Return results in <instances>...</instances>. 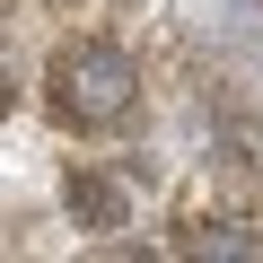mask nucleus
I'll return each mask as SVG.
<instances>
[{"label":"nucleus","mask_w":263,"mask_h":263,"mask_svg":"<svg viewBox=\"0 0 263 263\" xmlns=\"http://www.w3.org/2000/svg\"><path fill=\"white\" fill-rule=\"evenodd\" d=\"M44 9H79V0H44Z\"/></svg>","instance_id":"20e7f679"},{"label":"nucleus","mask_w":263,"mask_h":263,"mask_svg":"<svg viewBox=\"0 0 263 263\" xmlns=\"http://www.w3.org/2000/svg\"><path fill=\"white\" fill-rule=\"evenodd\" d=\"M44 97H53V114L70 132H114L132 114V97H141V70H132V53L105 44V35H70L44 62Z\"/></svg>","instance_id":"f257e3e1"},{"label":"nucleus","mask_w":263,"mask_h":263,"mask_svg":"<svg viewBox=\"0 0 263 263\" xmlns=\"http://www.w3.org/2000/svg\"><path fill=\"white\" fill-rule=\"evenodd\" d=\"M62 211H70V228H97V237L132 219L123 184H114V176H97V167H70V176H62Z\"/></svg>","instance_id":"f03ea898"},{"label":"nucleus","mask_w":263,"mask_h":263,"mask_svg":"<svg viewBox=\"0 0 263 263\" xmlns=\"http://www.w3.org/2000/svg\"><path fill=\"white\" fill-rule=\"evenodd\" d=\"M9 105H18V88H9V79H0V114H9Z\"/></svg>","instance_id":"7ed1b4c3"}]
</instances>
